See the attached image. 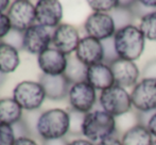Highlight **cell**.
I'll use <instances>...</instances> for the list:
<instances>
[{
	"mask_svg": "<svg viewBox=\"0 0 156 145\" xmlns=\"http://www.w3.org/2000/svg\"><path fill=\"white\" fill-rule=\"evenodd\" d=\"M117 132L116 117L104 110H94L85 114L82 124V135L90 142H100Z\"/></svg>",
	"mask_w": 156,
	"mask_h": 145,
	"instance_id": "cell-1",
	"label": "cell"
},
{
	"mask_svg": "<svg viewBox=\"0 0 156 145\" xmlns=\"http://www.w3.org/2000/svg\"><path fill=\"white\" fill-rule=\"evenodd\" d=\"M114 44L120 59L135 62L144 52L146 39L139 27L131 25L117 30L114 35Z\"/></svg>",
	"mask_w": 156,
	"mask_h": 145,
	"instance_id": "cell-2",
	"label": "cell"
},
{
	"mask_svg": "<svg viewBox=\"0 0 156 145\" xmlns=\"http://www.w3.org/2000/svg\"><path fill=\"white\" fill-rule=\"evenodd\" d=\"M70 129L69 112L63 109H51L39 115L36 130L39 137L47 140L63 139Z\"/></svg>",
	"mask_w": 156,
	"mask_h": 145,
	"instance_id": "cell-3",
	"label": "cell"
},
{
	"mask_svg": "<svg viewBox=\"0 0 156 145\" xmlns=\"http://www.w3.org/2000/svg\"><path fill=\"white\" fill-rule=\"evenodd\" d=\"M99 102L102 110L115 117L129 113L133 108L131 94L126 89L117 84L101 92Z\"/></svg>",
	"mask_w": 156,
	"mask_h": 145,
	"instance_id": "cell-4",
	"label": "cell"
},
{
	"mask_svg": "<svg viewBox=\"0 0 156 145\" xmlns=\"http://www.w3.org/2000/svg\"><path fill=\"white\" fill-rule=\"evenodd\" d=\"M13 98L23 110L34 111L41 107L46 93L39 82L21 81L13 90Z\"/></svg>",
	"mask_w": 156,
	"mask_h": 145,
	"instance_id": "cell-5",
	"label": "cell"
},
{
	"mask_svg": "<svg viewBox=\"0 0 156 145\" xmlns=\"http://www.w3.org/2000/svg\"><path fill=\"white\" fill-rule=\"evenodd\" d=\"M132 105L138 113L156 111V79L142 78L131 92Z\"/></svg>",
	"mask_w": 156,
	"mask_h": 145,
	"instance_id": "cell-6",
	"label": "cell"
},
{
	"mask_svg": "<svg viewBox=\"0 0 156 145\" xmlns=\"http://www.w3.org/2000/svg\"><path fill=\"white\" fill-rule=\"evenodd\" d=\"M68 99L71 109L87 114L97 102V91L87 81L73 83L69 89Z\"/></svg>",
	"mask_w": 156,
	"mask_h": 145,
	"instance_id": "cell-7",
	"label": "cell"
},
{
	"mask_svg": "<svg viewBox=\"0 0 156 145\" xmlns=\"http://www.w3.org/2000/svg\"><path fill=\"white\" fill-rule=\"evenodd\" d=\"M8 16L12 24L13 30L25 32L35 25V6L28 0H16L9 8Z\"/></svg>",
	"mask_w": 156,
	"mask_h": 145,
	"instance_id": "cell-8",
	"label": "cell"
},
{
	"mask_svg": "<svg viewBox=\"0 0 156 145\" xmlns=\"http://www.w3.org/2000/svg\"><path fill=\"white\" fill-rule=\"evenodd\" d=\"M84 30L87 36L99 41L112 39L117 32L113 17L109 13H93L84 23Z\"/></svg>",
	"mask_w": 156,
	"mask_h": 145,
	"instance_id": "cell-9",
	"label": "cell"
},
{
	"mask_svg": "<svg viewBox=\"0 0 156 145\" xmlns=\"http://www.w3.org/2000/svg\"><path fill=\"white\" fill-rule=\"evenodd\" d=\"M52 43V34L48 28L38 24L23 32V49L32 54H41Z\"/></svg>",
	"mask_w": 156,
	"mask_h": 145,
	"instance_id": "cell-10",
	"label": "cell"
},
{
	"mask_svg": "<svg viewBox=\"0 0 156 145\" xmlns=\"http://www.w3.org/2000/svg\"><path fill=\"white\" fill-rule=\"evenodd\" d=\"M80 41L81 37L78 29L69 24H61L52 33V44L54 48L66 56L76 52Z\"/></svg>",
	"mask_w": 156,
	"mask_h": 145,
	"instance_id": "cell-11",
	"label": "cell"
},
{
	"mask_svg": "<svg viewBox=\"0 0 156 145\" xmlns=\"http://www.w3.org/2000/svg\"><path fill=\"white\" fill-rule=\"evenodd\" d=\"M35 13L38 25L55 29L63 18V6L58 0H39L35 4Z\"/></svg>",
	"mask_w": 156,
	"mask_h": 145,
	"instance_id": "cell-12",
	"label": "cell"
},
{
	"mask_svg": "<svg viewBox=\"0 0 156 145\" xmlns=\"http://www.w3.org/2000/svg\"><path fill=\"white\" fill-rule=\"evenodd\" d=\"M109 66L113 72L115 83L117 85L126 89L132 87H134L138 83L140 71L135 62L118 58L116 61L111 63Z\"/></svg>",
	"mask_w": 156,
	"mask_h": 145,
	"instance_id": "cell-13",
	"label": "cell"
},
{
	"mask_svg": "<svg viewBox=\"0 0 156 145\" xmlns=\"http://www.w3.org/2000/svg\"><path fill=\"white\" fill-rule=\"evenodd\" d=\"M37 63L44 74L58 76L65 72L68 63V57L56 48L49 47L41 54H38Z\"/></svg>",
	"mask_w": 156,
	"mask_h": 145,
	"instance_id": "cell-14",
	"label": "cell"
},
{
	"mask_svg": "<svg viewBox=\"0 0 156 145\" xmlns=\"http://www.w3.org/2000/svg\"><path fill=\"white\" fill-rule=\"evenodd\" d=\"M74 54V56L86 66H91L104 61L102 42L90 36L81 39Z\"/></svg>",
	"mask_w": 156,
	"mask_h": 145,
	"instance_id": "cell-15",
	"label": "cell"
},
{
	"mask_svg": "<svg viewBox=\"0 0 156 145\" xmlns=\"http://www.w3.org/2000/svg\"><path fill=\"white\" fill-rule=\"evenodd\" d=\"M39 83L46 93V97L51 100H61L68 96L71 83L65 75L50 76L43 74L39 77Z\"/></svg>",
	"mask_w": 156,
	"mask_h": 145,
	"instance_id": "cell-16",
	"label": "cell"
},
{
	"mask_svg": "<svg viewBox=\"0 0 156 145\" xmlns=\"http://www.w3.org/2000/svg\"><path fill=\"white\" fill-rule=\"evenodd\" d=\"M86 81L96 91L101 92L116 84L111 66L104 62L87 67Z\"/></svg>",
	"mask_w": 156,
	"mask_h": 145,
	"instance_id": "cell-17",
	"label": "cell"
},
{
	"mask_svg": "<svg viewBox=\"0 0 156 145\" xmlns=\"http://www.w3.org/2000/svg\"><path fill=\"white\" fill-rule=\"evenodd\" d=\"M19 63L18 50L4 42H0V72L3 75L11 74L16 71Z\"/></svg>",
	"mask_w": 156,
	"mask_h": 145,
	"instance_id": "cell-18",
	"label": "cell"
},
{
	"mask_svg": "<svg viewBox=\"0 0 156 145\" xmlns=\"http://www.w3.org/2000/svg\"><path fill=\"white\" fill-rule=\"evenodd\" d=\"M154 138L147 126L137 124L122 135V145H152Z\"/></svg>",
	"mask_w": 156,
	"mask_h": 145,
	"instance_id": "cell-19",
	"label": "cell"
},
{
	"mask_svg": "<svg viewBox=\"0 0 156 145\" xmlns=\"http://www.w3.org/2000/svg\"><path fill=\"white\" fill-rule=\"evenodd\" d=\"M134 1H118V4L109 14L113 17L116 29L119 30L133 25L136 15L133 11Z\"/></svg>",
	"mask_w": 156,
	"mask_h": 145,
	"instance_id": "cell-20",
	"label": "cell"
},
{
	"mask_svg": "<svg viewBox=\"0 0 156 145\" xmlns=\"http://www.w3.org/2000/svg\"><path fill=\"white\" fill-rule=\"evenodd\" d=\"M23 117V109L14 98L0 99V123L11 125L17 124Z\"/></svg>",
	"mask_w": 156,
	"mask_h": 145,
	"instance_id": "cell-21",
	"label": "cell"
},
{
	"mask_svg": "<svg viewBox=\"0 0 156 145\" xmlns=\"http://www.w3.org/2000/svg\"><path fill=\"white\" fill-rule=\"evenodd\" d=\"M87 67L88 66L83 64L76 56H69L68 57L67 67H66L64 75L71 84L86 81Z\"/></svg>",
	"mask_w": 156,
	"mask_h": 145,
	"instance_id": "cell-22",
	"label": "cell"
},
{
	"mask_svg": "<svg viewBox=\"0 0 156 145\" xmlns=\"http://www.w3.org/2000/svg\"><path fill=\"white\" fill-rule=\"evenodd\" d=\"M139 29L146 39L150 42H156V11L149 13L140 18Z\"/></svg>",
	"mask_w": 156,
	"mask_h": 145,
	"instance_id": "cell-23",
	"label": "cell"
},
{
	"mask_svg": "<svg viewBox=\"0 0 156 145\" xmlns=\"http://www.w3.org/2000/svg\"><path fill=\"white\" fill-rule=\"evenodd\" d=\"M118 0H89L88 6L94 13H111L117 6Z\"/></svg>",
	"mask_w": 156,
	"mask_h": 145,
	"instance_id": "cell-24",
	"label": "cell"
},
{
	"mask_svg": "<svg viewBox=\"0 0 156 145\" xmlns=\"http://www.w3.org/2000/svg\"><path fill=\"white\" fill-rule=\"evenodd\" d=\"M102 47L103 54H104V61H103L104 63L111 64V63H113L114 61H116L119 58L117 54V51H116L115 44H114V37L102 41Z\"/></svg>",
	"mask_w": 156,
	"mask_h": 145,
	"instance_id": "cell-25",
	"label": "cell"
},
{
	"mask_svg": "<svg viewBox=\"0 0 156 145\" xmlns=\"http://www.w3.org/2000/svg\"><path fill=\"white\" fill-rule=\"evenodd\" d=\"M69 116H70L69 132H71L72 135H82V124L85 114L80 113V112L71 109V111H69Z\"/></svg>",
	"mask_w": 156,
	"mask_h": 145,
	"instance_id": "cell-26",
	"label": "cell"
},
{
	"mask_svg": "<svg viewBox=\"0 0 156 145\" xmlns=\"http://www.w3.org/2000/svg\"><path fill=\"white\" fill-rule=\"evenodd\" d=\"M15 141L14 128L11 125L0 123V145H14Z\"/></svg>",
	"mask_w": 156,
	"mask_h": 145,
	"instance_id": "cell-27",
	"label": "cell"
},
{
	"mask_svg": "<svg viewBox=\"0 0 156 145\" xmlns=\"http://www.w3.org/2000/svg\"><path fill=\"white\" fill-rule=\"evenodd\" d=\"M4 43L13 46L17 50L23 49V32H19L16 30H11V32L4 37Z\"/></svg>",
	"mask_w": 156,
	"mask_h": 145,
	"instance_id": "cell-28",
	"label": "cell"
},
{
	"mask_svg": "<svg viewBox=\"0 0 156 145\" xmlns=\"http://www.w3.org/2000/svg\"><path fill=\"white\" fill-rule=\"evenodd\" d=\"M12 30V24L8 14L0 13V39H4Z\"/></svg>",
	"mask_w": 156,
	"mask_h": 145,
	"instance_id": "cell-29",
	"label": "cell"
},
{
	"mask_svg": "<svg viewBox=\"0 0 156 145\" xmlns=\"http://www.w3.org/2000/svg\"><path fill=\"white\" fill-rule=\"evenodd\" d=\"M144 78L156 79V59L150 60L146 63L144 69H142Z\"/></svg>",
	"mask_w": 156,
	"mask_h": 145,
	"instance_id": "cell-30",
	"label": "cell"
},
{
	"mask_svg": "<svg viewBox=\"0 0 156 145\" xmlns=\"http://www.w3.org/2000/svg\"><path fill=\"white\" fill-rule=\"evenodd\" d=\"M146 126L153 136V138L156 139V111L150 113V116H148L146 122Z\"/></svg>",
	"mask_w": 156,
	"mask_h": 145,
	"instance_id": "cell-31",
	"label": "cell"
},
{
	"mask_svg": "<svg viewBox=\"0 0 156 145\" xmlns=\"http://www.w3.org/2000/svg\"><path fill=\"white\" fill-rule=\"evenodd\" d=\"M97 145H122V143H121V140H119L118 138H116L114 136V137L106 138V139L98 142Z\"/></svg>",
	"mask_w": 156,
	"mask_h": 145,
	"instance_id": "cell-32",
	"label": "cell"
},
{
	"mask_svg": "<svg viewBox=\"0 0 156 145\" xmlns=\"http://www.w3.org/2000/svg\"><path fill=\"white\" fill-rule=\"evenodd\" d=\"M14 145H38L34 140L30 139L28 137H19L16 138V141H15Z\"/></svg>",
	"mask_w": 156,
	"mask_h": 145,
	"instance_id": "cell-33",
	"label": "cell"
},
{
	"mask_svg": "<svg viewBox=\"0 0 156 145\" xmlns=\"http://www.w3.org/2000/svg\"><path fill=\"white\" fill-rule=\"evenodd\" d=\"M140 3L148 9L150 12H154L156 11V0H139Z\"/></svg>",
	"mask_w": 156,
	"mask_h": 145,
	"instance_id": "cell-34",
	"label": "cell"
},
{
	"mask_svg": "<svg viewBox=\"0 0 156 145\" xmlns=\"http://www.w3.org/2000/svg\"><path fill=\"white\" fill-rule=\"evenodd\" d=\"M43 145H68V142L65 139H58V140H47L44 142Z\"/></svg>",
	"mask_w": 156,
	"mask_h": 145,
	"instance_id": "cell-35",
	"label": "cell"
},
{
	"mask_svg": "<svg viewBox=\"0 0 156 145\" xmlns=\"http://www.w3.org/2000/svg\"><path fill=\"white\" fill-rule=\"evenodd\" d=\"M68 145H94L93 142L88 141L87 139H76L69 142Z\"/></svg>",
	"mask_w": 156,
	"mask_h": 145,
	"instance_id": "cell-36",
	"label": "cell"
},
{
	"mask_svg": "<svg viewBox=\"0 0 156 145\" xmlns=\"http://www.w3.org/2000/svg\"><path fill=\"white\" fill-rule=\"evenodd\" d=\"M8 8H10V1L9 0H0V13H3V11Z\"/></svg>",
	"mask_w": 156,
	"mask_h": 145,
	"instance_id": "cell-37",
	"label": "cell"
},
{
	"mask_svg": "<svg viewBox=\"0 0 156 145\" xmlns=\"http://www.w3.org/2000/svg\"><path fill=\"white\" fill-rule=\"evenodd\" d=\"M152 145H156V139H154V141H153V143Z\"/></svg>",
	"mask_w": 156,
	"mask_h": 145,
	"instance_id": "cell-38",
	"label": "cell"
}]
</instances>
